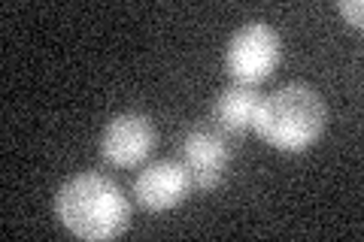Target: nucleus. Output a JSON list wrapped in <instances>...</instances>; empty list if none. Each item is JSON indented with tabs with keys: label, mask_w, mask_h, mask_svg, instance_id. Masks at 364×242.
Masks as SVG:
<instances>
[{
	"label": "nucleus",
	"mask_w": 364,
	"mask_h": 242,
	"mask_svg": "<svg viewBox=\"0 0 364 242\" xmlns=\"http://www.w3.org/2000/svg\"><path fill=\"white\" fill-rule=\"evenodd\" d=\"M258 103H261V94H258V88H252V85H231V88H225L222 94L215 97V106H213L215 128L225 131V133H243V131H249V128H252V121H255Z\"/></svg>",
	"instance_id": "0eeeda50"
},
{
	"label": "nucleus",
	"mask_w": 364,
	"mask_h": 242,
	"mask_svg": "<svg viewBox=\"0 0 364 242\" xmlns=\"http://www.w3.org/2000/svg\"><path fill=\"white\" fill-rule=\"evenodd\" d=\"M337 9H340V16H343L352 28L361 31V25H364V4H361V0H340Z\"/></svg>",
	"instance_id": "6e6552de"
},
{
	"label": "nucleus",
	"mask_w": 364,
	"mask_h": 242,
	"mask_svg": "<svg viewBox=\"0 0 364 242\" xmlns=\"http://www.w3.org/2000/svg\"><path fill=\"white\" fill-rule=\"evenodd\" d=\"M282 61V40L267 21H246L225 45V70L237 85L258 88Z\"/></svg>",
	"instance_id": "7ed1b4c3"
},
{
	"label": "nucleus",
	"mask_w": 364,
	"mask_h": 242,
	"mask_svg": "<svg viewBox=\"0 0 364 242\" xmlns=\"http://www.w3.org/2000/svg\"><path fill=\"white\" fill-rule=\"evenodd\" d=\"M55 215L73 236L104 242L122 236L131 224V200L104 172H76L55 194Z\"/></svg>",
	"instance_id": "f257e3e1"
},
{
	"label": "nucleus",
	"mask_w": 364,
	"mask_h": 242,
	"mask_svg": "<svg viewBox=\"0 0 364 242\" xmlns=\"http://www.w3.org/2000/svg\"><path fill=\"white\" fill-rule=\"evenodd\" d=\"M158 143L155 121L146 112H119L107 121L100 133V158L109 167H136L143 164Z\"/></svg>",
	"instance_id": "20e7f679"
},
{
	"label": "nucleus",
	"mask_w": 364,
	"mask_h": 242,
	"mask_svg": "<svg viewBox=\"0 0 364 242\" xmlns=\"http://www.w3.org/2000/svg\"><path fill=\"white\" fill-rule=\"evenodd\" d=\"M191 188L195 182H191L188 167L182 160L164 158L140 170V176L134 179V200L146 212H170L188 200Z\"/></svg>",
	"instance_id": "423d86ee"
},
{
	"label": "nucleus",
	"mask_w": 364,
	"mask_h": 242,
	"mask_svg": "<svg viewBox=\"0 0 364 242\" xmlns=\"http://www.w3.org/2000/svg\"><path fill=\"white\" fill-rule=\"evenodd\" d=\"M231 133L219 131L215 124H195L182 140V164L188 167L191 182L200 191H215L222 185L228 164L234 158Z\"/></svg>",
	"instance_id": "39448f33"
},
{
	"label": "nucleus",
	"mask_w": 364,
	"mask_h": 242,
	"mask_svg": "<svg viewBox=\"0 0 364 242\" xmlns=\"http://www.w3.org/2000/svg\"><path fill=\"white\" fill-rule=\"evenodd\" d=\"M328 128V106L313 85L289 82L273 94L261 97L252 131L270 148L286 155H301L318 143Z\"/></svg>",
	"instance_id": "f03ea898"
}]
</instances>
